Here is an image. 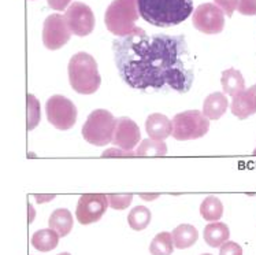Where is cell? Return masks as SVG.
<instances>
[{"label":"cell","instance_id":"obj_8","mask_svg":"<svg viewBox=\"0 0 256 255\" xmlns=\"http://www.w3.org/2000/svg\"><path fill=\"white\" fill-rule=\"evenodd\" d=\"M192 14V24L202 33L218 35L225 28V13L214 3H203Z\"/></svg>","mask_w":256,"mask_h":255},{"label":"cell","instance_id":"obj_27","mask_svg":"<svg viewBox=\"0 0 256 255\" xmlns=\"http://www.w3.org/2000/svg\"><path fill=\"white\" fill-rule=\"evenodd\" d=\"M237 11L242 16H256V0H238Z\"/></svg>","mask_w":256,"mask_h":255},{"label":"cell","instance_id":"obj_30","mask_svg":"<svg viewBox=\"0 0 256 255\" xmlns=\"http://www.w3.org/2000/svg\"><path fill=\"white\" fill-rule=\"evenodd\" d=\"M103 156H136L134 151H132V150H116V148H110V150H107L102 154Z\"/></svg>","mask_w":256,"mask_h":255},{"label":"cell","instance_id":"obj_4","mask_svg":"<svg viewBox=\"0 0 256 255\" xmlns=\"http://www.w3.org/2000/svg\"><path fill=\"white\" fill-rule=\"evenodd\" d=\"M137 0H114L106 10L104 24L108 32L116 37H125L138 29Z\"/></svg>","mask_w":256,"mask_h":255},{"label":"cell","instance_id":"obj_33","mask_svg":"<svg viewBox=\"0 0 256 255\" xmlns=\"http://www.w3.org/2000/svg\"><path fill=\"white\" fill-rule=\"evenodd\" d=\"M29 211H30L29 222H32V221H33V218H34V210H33V207H32V204H29Z\"/></svg>","mask_w":256,"mask_h":255},{"label":"cell","instance_id":"obj_7","mask_svg":"<svg viewBox=\"0 0 256 255\" xmlns=\"http://www.w3.org/2000/svg\"><path fill=\"white\" fill-rule=\"evenodd\" d=\"M48 122L59 130L72 129L77 122V107L63 95H54L46 103Z\"/></svg>","mask_w":256,"mask_h":255},{"label":"cell","instance_id":"obj_13","mask_svg":"<svg viewBox=\"0 0 256 255\" xmlns=\"http://www.w3.org/2000/svg\"><path fill=\"white\" fill-rule=\"evenodd\" d=\"M232 113L240 120H246L256 113V85L241 91L233 96L232 100Z\"/></svg>","mask_w":256,"mask_h":255},{"label":"cell","instance_id":"obj_28","mask_svg":"<svg viewBox=\"0 0 256 255\" xmlns=\"http://www.w3.org/2000/svg\"><path fill=\"white\" fill-rule=\"evenodd\" d=\"M214 5L220 7L228 17L233 16V13L237 10L238 0H214Z\"/></svg>","mask_w":256,"mask_h":255},{"label":"cell","instance_id":"obj_32","mask_svg":"<svg viewBox=\"0 0 256 255\" xmlns=\"http://www.w3.org/2000/svg\"><path fill=\"white\" fill-rule=\"evenodd\" d=\"M34 198H36L37 202H40V203H42V202H44V200H52L55 196H38V195H36Z\"/></svg>","mask_w":256,"mask_h":255},{"label":"cell","instance_id":"obj_2","mask_svg":"<svg viewBox=\"0 0 256 255\" xmlns=\"http://www.w3.org/2000/svg\"><path fill=\"white\" fill-rule=\"evenodd\" d=\"M138 14L150 25L172 28L194 13V0H137Z\"/></svg>","mask_w":256,"mask_h":255},{"label":"cell","instance_id":"obj_12","mask_svg":"<svg viewBox=\"0 0 256 255\" xmlns=\"http://www.w3.org/2000/svg\"><path fill=\"white\" fill-rule=\"evenodd\" d=\"M142 140V132L136 122L128 117H120L115 121V129L112 141L115 146L122 150H133Z\"/></svg>","mask_w":256,"mask_h":255},{"label":"cell","instance_id":"obj_21","mask_svg":"<svg viewBox=\"0 0 256 255\" xmlns=\"http://www.w3.org/2000/svg\"><path fill=\"white\" fill-rule=\"evenodd\" d=\"M200 214L206 221L215 222L224 215V204L216 196H207L200 204Z\"/></svg>","mask_w":256,"mask_h":255},{"label":"cell","instance_id":"obj_5","mask_svg":"<svg viewBox=\"0 0 256 255\" xmlns=\"http://www.w3.org/2000/svg\"><path fill=\"white\" fill-rule=\"evenodd\" d=\"M115 117L107 110L99 109L88 115L81 129V135L89 144L103 147L112 141L115 129Z\"/></svg>","mask_w":256,"mask_h":255},{"label":"cell","instance_id":"obj_31","mask_svg":"<svg viewBox=\"0 0 256 255\" xmlns=\"http://www.w3.org/2000/svg\"><path fill=\"white\" fill-rule=\"evenodd\" d=\"M48 6L56 11H63L66 10L68 5L72 3V0H47Z\"/></svg>","mask_w":256,"mask_h":255},{"label":"cell","instance_id":"obj_15","mask_svg":"<svg viewBox=\"0 0 256 255\" xmlns=\"http://www.w3.org/2000/svg\"><path fill=\"white\" fill-rule=\"evenodd\" d=\"M229 107V100L222 92L208 95L203 103V114L208 120H220Z\"/></svg>","mask_w":256,"mask_h":255},{"label":"cell","instance_id":"obj_18","mask_svg":"<svg viewBox=\"0 0 256 255\" xmlns=\"http://www.w3.org/2000/svg\"><path fill=\"white\" fill-rule=\"evenodd\" d=\"M172 244L176 245V248L185 250L189 248L198 241L199 239V232L190 224H181L178 225L176 229L172 232Z\"/></svg>","mask_w":256,"mask_h":255},{"label":"cell","instance_id":"obj_16","mask_svg":"<svg viewBox=\"0 0 256 255\" xmlns=\"http://www.w3.org/2000/svg\"><path fill=\"white\" fill-rule=\"evenodd\" d=\"M48 226L59 234V237L68 236L74 226L73 215L68 208H56L48 219Z\"/></svg>","mask_w":256,"mask_h":255},{"label":"cell","instance_id":"obj_34","mask_svg":"<svg viewBox=\"0 0 256 255\" xmlns=\"http://www.w3.org/2000/svg\"><path fill=\"white\" fill-rule=\"evenodd\" d=\"M58 255H72V254H68V252H62V254H58Z\"/></svg>","mask_w":256,"mask_h":255},{"label":"cell","instance_id":"obj_6","mask_svg":"<svg viewBox=\"0 0 256 255\" xmlns=\"http://www.w3.org/2000/svg\"><path fill=\"white\" fill-rule=\"evenodd\" d=\"M172 136L176 140L186 141L203 137L210 129V120L199 110L178 113L172 121Z\"/></svg>","mask_w":256,"mask_h":255},{"label":"cell","instance_id":"obj_3","mask_svg":"<svg viewBox=\"0 0 256 255\" xmlns=\"http://www.w3.org/2000/svg\"><path fill=\"white\" fill-rule=\"evenodd\" d=\"M68 73L72 88L81 95L94 94L102 84L98 62L86 52H78L72 57Z\"/></svg>","mask_w":256,"mask_h":255},{"label":"cell","instance_id":"obj_11","mask_svg":"<svg viewBox=\"0 0 256 255\" xmlns=\"http://www.w3.org/2000/svg\"><path fill=\"white\" fill-rule=\"evenodd\" d=\"M72 37V32L68 29L64 16L62 14H51L46 18L42 26V43L48 50L56 51L62 48Z\"/></svg>","mask_w":256,"mask_h":255},{"label":"cell","instance_id":"obj_19","mask_svg":"<svg viewBox=\"0 0 256 255\" xmlns=\"http://www.w3.org/2000/svg\"><path fill=\"white\" fill-rule=\"evenodd\" d=\"M220 84H222L224 92L226 95H232V96H234V95L246 89V81H244L242 74L237 69L233 68L228 69L222 73Z\"/></svg>","mask_w":256,"mask_h":255},{"label":"cell","instance_id":"obj_17","mask_svg":"<svg viewBox=\"0 0 256 255\" xmlns=\"http://www.w3.org/2000/svg\"><path fill=\"white\" fill-rule=\"evenodd\" d=\"M204 241L212 247V248H218L220 245L224 244L225 241H228L230 237V230L229 226L224 222H211L207 226H204L203 230Z\"/></svg>","mask_w":256,"mask_h":255},{"label":"cell","instance_id":"obj_1","mask_svg":"<svg viewBox=\"0 0 256 255\" xmlns=\"http://www.w3.org/2000/svg\"><path fill=\"white\" fill-rule=\"evenodd\" d=\"M115 66L130 88L146 91L164 87L186 94L194 73L185 36L148 35L142 28L112 42Z\"/></svg>","mask_w":256,"mask_h":255},{"label":"cell","instance_id":"obj_35","mask_svg":"<svg viewBox=\"0 0 256 255\" xmlns=\"http://www.w3.org/2000/svg\"><path fill=\"white\" fill-rule=\"evenodd\" d=\"M202 255H212V254H202Z\"/></svg>","mask_w":256,"mask_h":255},{"label":"cell","instance_id":"obj_14","mask_svg":"<svg viewBox=\"0 0 256 255\" xmlns=\"http://www.w3.org/2000/svg\"><path fill=\"white\" fill-rule=\"evenodd\" d=\"M146 135L150 139L156 141H164L172 132V121L160 113H154L146 121Z\"/></svg>","mask_w":256,"mask_h":255},{"label":"cell","instance_id":"obj_10","mask_svg":"<svg viewBox=\"0 0 256 255\" xmlns=\"http://www.w3.org/2000/svg\"><path fill=\"white\" fill-rule=\"evenodd\" d=\"M108 206V198L104 193H86L80 198L76 215L81 225H90L104 215Z\"/></svg>","mask_w":256,"mask_h":255},{"label":"cell","instance_id":"obj_25","mask_svg":"<svg viewBox=\"0 0 256 255\" xmlns=\"http://www.w3.org/2000/svg\"><path fill=\"white\" fill-rule=\"evenodd\" d=\"M28 102V122L26 128L28 130H33L42 120V110H40V102L34 95L28 94L26 96Z\"/></svg>","mask_w":256,"mask_h":255},{"label":"cell","instance_id":"obj_29","mask_svg":"<svg viewBox=\"0 0 256 255\" xmlns=\"http://www.w3.org/2000/svg\"><path fill=\"white\" fill-rule=\"evenodd\" d=\"M220 255H242V248L236 241H225L220 245Z\"/></svg>","mask_w":256,"mask_h":255},{"label":"cell","instance_id":"obj_26","mask_svg":"<svg viewBox=\"0 0 256 255\" xmlns=\"http://www.w3.org/2000/svg\"><path fill=\"white\" fill-rule=\"evenodd\" d=\"M107 198H108L110 207L115 210H124L132 203L133 195H107Z\"/></svg>","mask_w":256,"mask_h":255},{"label":"cell","instance_id":"obj_9","mask_svg":"<svg viewBox=\"0 0 256 255\" xmlns=\"http://www.w3.org/2000/svg\"><path fill=\"white\" fill-rule=\"evenodd\" d=\"M64 20L70 32L76 36L84 37L94 29V14L90 7L81 2H73L66 9Z\"/></svg>","mask_w":256,"mask_h":255},{"label":"cell","instance_id":"obj_23","mask_svg":"<svg viewBox=\"0 0 256 255\" xmlns=\"http://www.w3.org/2000/svg\"><path fill=\"white\" fill-rule=\"evenodd\" d=\"M174 251L172 233L168 232H160L158 233L150 244V252L151 255H172Z\"/></svg>","mask_w":256,"mask_h":255},{"label":"cell","instance_id":"obj_22","mask_svg":"<svg viewBox=\"0 0 256 255\" xmlns=\"http://www.w3.org/2000/svg\"><path fill=\"white\" fill-rule=\"evenodd\" d=\"M151 218L152 214L150 208L146 206H136L132 208L128 215V222L133 230H144L151 222Z\"/></svg>","mask_w":256,"mask_h":255},{"label":"cell","instance_id":"obj_20","mask_svg":"<svg viewBox=\"0 0 256 255\" xmlns=\"http://www.w3.org/2000/svg\"><path fill=\"white\" fill-rule=\"evenodd\" d=\"M58 243H59V234L51 228L37 230L32 236V245L42 252H48L56 248Z\"/></svg>","mask_w":256,"mask_h":255},{"label":"cell","instance_id":"obj_24","mask_svg":"<svg viewBox=\"0 0 256 255\" xmlns=\"http://www.w3.org/2000/svg\"><path fill=\"white\" fill-rule=\"evenodd\" d=\"M136 156H164L168 154V146L164 141L144 139L134 151Z\"/></svg>","mask_w":256,"mask_h":255}]
</instances>
